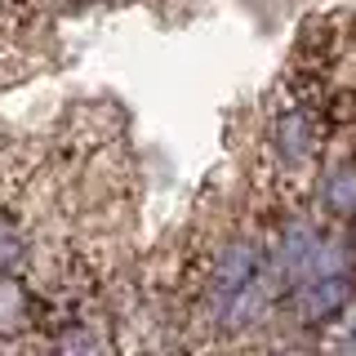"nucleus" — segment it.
Listing matches in <instances>:
<instances>
[{
  "mask_svg": "<svg viewBox=\"0 0 356 356\" xmlns=\"http://www.w3.org/2000/svg\"><path fill=\"white\" fill-rule=\"evenodd\" d=\"M321 218L334 227H352L356 222V125H343L330 134L325 156L312 178Z\"/></svg>",
  "mask_w": 356,
  "mask_h": 356,
  "instance_id": "1",
  "label": "nucleus"
},
{
  "mask_svg": "<svg viewBox=\"0 0 356 356\" xmlns=\"http://www.w3.org/2000/svg\"><path fill=\"white\" fill-rule=\"evenodd\" d=\"M31 250H36V241H31L22 214L14 218V214L0 209V276H22V272H27Z\"/></svg>",
  "mask_w": 356,
  "mask_h": 356,
  "instance_id": "2",
  "label": "nucleus"
},
{
  "mask_svg": "<svg viewBox=\"0 0 356 356\" xmlns=\"http://www.w3.org/2000/svg\"><path fill=\"white\" fill-rule=\"evenodd\" d=\"M325 343H339V348H356V298L339 312V316H334V334H330Z\"/></svg>",
  "mask_w": 356,
  "mask_h": 356,
  "instance_id": "3",
  "label": "nucleus"
}]
</instances>
